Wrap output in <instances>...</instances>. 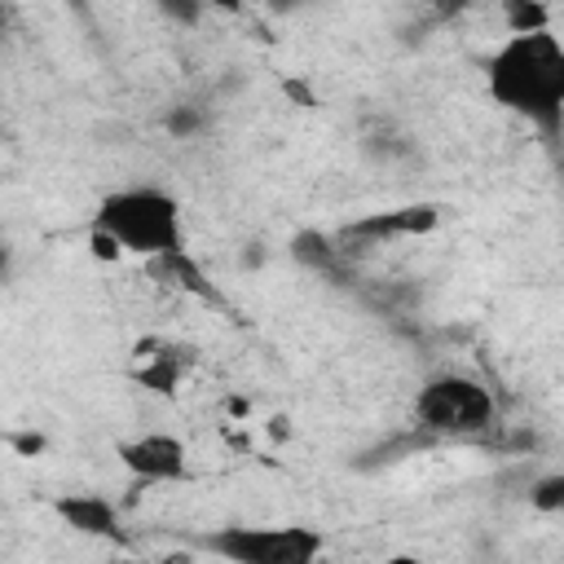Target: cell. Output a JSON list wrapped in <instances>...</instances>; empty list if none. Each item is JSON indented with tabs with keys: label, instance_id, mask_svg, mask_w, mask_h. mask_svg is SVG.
<instances>
[{
	"label": "cell",
	"instance_id": "1",
	"mask_svg": "<svg viewBox=\"0 0 564 564\" xmlns=\"http://www.w3.org/2000/svg\"><path fill=\"white\" fill-rule=\"evenodd\" d=\"M485 93L551 145L564 141V40L555 31L507 35L485 57Z\"/></svg>",
	"mask_w": 564,
	"mask_h": 564
},
{
	"label": "cell",
	"instance_id": "2",
	"mask_svg": "<svg viewBox=\"0 0 564 564\" xmlns=\"http://www.w3.org/2000/svg\"><path fill=\"white\" fill-rule=\"evenodd\" d=\"M88 234L110 238L119 251L141 256L145 264L185 251V216H181V203H176V194H167L159 185H123V189H110L97 203V212L88 220Z\"/></svg>",
	"mask_w": 564,
	"mask_h": 564
},
{
	"label": "cell",
	"instance_id": "3",
	"mask_svg": "<svg viewBox=\"0 0 564 564\" xmlns=\"http://www.w3.org/2000/svg\"><path fill=\"white\" fill-rule=\"evenodd\" d=\"M198 546L225 564H322L326 533L313 524H220Z\"/></svg>",
	"mask_w": 564,
	"mask_h": 564
},
{
	"label": "cell",
	"instance_id": "4",
	"mask_svg": "<svg viewBox=\"0 0 564 564\" xmlns=\"http://www.w3.org/2000/svg\"><path fill=\"white\" fill-rule=\"evenodd\" d=\"M494 392L458 370H441L414 392V427L427 436H480L494 427Z\"/></svg>",
	"mask_w": 564,
	"mask_h": 564
},
{
	"label": "cell",
	"instance_id": "5",
	"mask_svg": "<svg viewBox=\"0 0 564 564\" xmlns=\"http://www.w3.org/2000/svg\"><path fill=\"white\" fill-rule=\"evenodd\" d=\"M119 467L132 476V485L154 489V485H185L194 476L189 467V445L176 432H137L115 441Z\"/></svg>",
	"mask_w": 564,
	"mask_h": 564
},
{
	"label": "cell",
	"instance_id": "6",
	"mask_svg": "<svg viewBox=\"0 0 564 564\" xmlns=\"http://www.w3.org/2000/svg\"><path fill=\"white\" fill-rule=\"evenodd\" d=\"M441 203H401V207H379L366 216H352L348 225L335 229V238L344 242V251H370V247H388L397 238H427L441 225Z\"/></svg>",
	"mask_w": 564,
	"mask_h": 564
},
{
	"label": "cell",
	"instance_id": "7",
	"mask_svg": "<svg viewBox=\"0 0 564 564\" xmlns=\"http://www.w3.org/2000/svg\"><path fill=\"white\" fill-rule=\"evenodd\" d=\"M137 366H132V379L154 392V397H176V388L194 375L198 366V348L185 344V339H167V335H150L132 348Z\"/></svg>",
	"mask_w": 564,
	"mask_h": 564
},
{
	"label": "cell",
	"instance_id": "8",
	"mask_svg": "<svg viewBox=\"0 0 564 564\" xmlns=\"http://www.w3.org/2000/svg\"><path fill=\"white\" fill-rule=\"evenodd\" d=\"M53 516L79 533V538H97V542H110V546H128V529H123V507L106 494H57L53 502Z\"/></svg>",
	"mask_w": 564,
	"mask_h": 564
},
{
	"label": "cell",
	"instance_id": "9",
	"mask_svg": "<svg viewBox=\"0 0 564 564\" xmlns=\"http://www.w3.org/2000/svg\"><path fill=\"white\" fill-rule=\"evenodd\" d=\"M286 256L295 264H304L308 273H322V278H344L348 273V260H352L344 251V242L335 234H326V229H300V234H291Z\"/></svg>",
	"mask_w": 564,
	"mask_h": 564
},
{
	"label": "cell",
	"instance_id": "10",
	"mask_svg": "<svg viewBox=\"0 0 564 564\" xmlns=\"http://www.w3.org/2000/svg\"><path fill=\"white\" fill-rule=\"evenodd\" d=\"M361 150H366L370 159H379V163H397V159L414 154V141H410L392 119H375V123H366V132H361Z\"/></svg>",
	"mask_w": 564,
	"mask_h": 564
},
{
	"label": "cell",
	"instance_id": "11",
	"mask_svg": "<svg viewBox=\"0 0 564 564\" xmlns=\"http://www.w3.org/2000/svg\"><path fill=\"white\" fill-rule=\"evenodd\" d=\"M502 26L507 35H538V31H551V9L538 4V0H502Z\"/></svg>",
	"mask_w": 564,
	"mask_h": 564
},
{
	"label": "cell",
	"instance_id": "12",
	"mask_svg": "<svg viewBox=\"0 0 564 564\" xmlns=\"http://www.w3.org/2000/svg\"><path fill=\"white\" fill-rule=\"evenodd\" d=\"M159 278H172V286H181V291H194V295H203V300H212V286L203 282V269L194 264V256L189 251H176V256H163V260H154L150 264Z\"/></svg>",
	"mask_w": 564,
	"mask_h": 564
},
{
	"label": "cell",
	"instance_id": "13",
	"mask_svg": "<svg viewBox=\"0 0 564 564\" xmlns=\"http://www.w3.org/2000/svg\"><path fill=\"white\" fill-rule=\"evenodd\" d=\"M529 507L538 511V516H564V467H555V471H542L533 485H529Z\"/></svg>",
	"mask_w": 564,
	"mask_h": 564
},
{
	"label": "cell",
	"instance_id": "14",
	"mask_svg": "<svg viewBox=\"0 0 564 564\" xmlns=\"http://www.w3.org/2000/svg\"><path fill=\"white\" fill-rule=\"evenodd\" d=\"M163 128H167L176 141H185V137H198V132L207 128V115H203L198 106H172V110L163 115Z\"/></svg>",
	"mask_w": 564,
	"mask_h": 564
},
{
	"label": "cell",
	"instance_id": "15",
	"mask_svg": "<svg viewBox=\"0 0 564 564\" xmlns=\"http://www.w3.org/2000/svg\"><path fill=\"white\" fill-rule=\"evenodd\" d=\"M101 564H189V555H132V551H119V555H106Z\"/></svg>",
	"mask_w": 564,
	"mask_h": 564
},
{
	"label": "cell",
	"instance_id": "16",
	"mask_svg": "<svg viewBox=\"0 0 564 564\" xmlns=\"http://www.w3.org/2000/svg\"><path fill=\"white\" fill-rule=\"evenodd\" d=\"M9 445H13V449H22V454H40V449H44V436H40V432H26V436H18V432H13V436H9Z\"/></svg>",
	"mask_w": 564,
	"mask_h": 564
},
{
	"label": "cell",
	"instance_id": "17",
	"mask_svg": "<svg viewBox=\"0 0 564 564\" xmlns=\"http://www.w3.org/2000/svg\"><path fill=\"white\" fill-rule=\"evenodd\" d=\"M163 13H167V18H181V22H198L203 9H194V4H167Z\"/></svg>",
	"mask_w": 564,
	"mask_h": 564
},
{
	"label": "cell",
	"instance_id": "18",
	"mask_svg": "<svg viewBox=\"0 0 564 564\" xmlns=\"http://www.w3.org/2000/svg\"><path fill=\"white\" fill-rule=\"evenodd\" d=\"M379 564H423V560H419V555H405V551H401V555H388V560H379Z\"/></svg>",
	"mask_w": 564,
	"mask_h": 564
}]
</instances>
